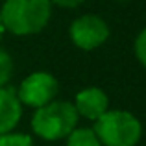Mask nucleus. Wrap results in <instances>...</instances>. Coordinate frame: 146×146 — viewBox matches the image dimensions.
Segmentation results:
<instances>
[{
  "mask_svg": "<svg viewBox=\"0 0 146 146\" xmlns=\"http://www.w3.org/2000/svg\"><path fill=\"white\" fill-rule=\"evenodd\" d=\"M50 0H4L0 7V19L6 32L19 37L43 32L50 21Z\"/></svg>",
  "mask_w": 146,
  "mask_h": 146,
  "instance_id": "1",
  "label": "nucleus"
},
{
  "mask_svg": "<svg viewBox=\"0 0 146 146\" xmlns=\"http://www.w3.org/2000/svg\"><path fill=\"white\" fill-rule=\"evenodd\" d=\"M80 117L76 113L72 102L68 100H52L44 106L33 109L30 118V128L33 135L46 143L65 141V137L78 128Z\"/></svg>",
  "mask_w": 146,
  "mask_h": 146,
  "instance_id": "2",
  "label": "nucleus"
},
{
  "mask_svg": "<svg viewBox=\"0 0 146 146\" xmlns=\"http://www.w3.org/2000/svg\"><path fill=\"white\" fill-rule=\"evenodd\" d=\"M91 128L102 146H137L143 139L141 120L126 109H107Z\"/></svg>",
  "mask_w": 146,
  "mask_h": 146,
  "instance_id": "3",
  "label": "nucleus"
},
{
  "mask_svg": "<svg viewBox=\"0 0 146 146\" xmlns=\"http://www.w3.org/2000/svg\"><path fill=\"white\" fill-rule=\"evenodd\" d=\"M15 91H17V96L21 100L22 107L37 109V107L56 100L57 93H59V82L52 72L35 70L26 76Z\"/></svg>",
  "mask_w": 146,
  "mask_h": 146,
  "instance_id": "4",
  "label": "nucleus"
},
{
  "mask_svg": "<svg viewBox=\"0 0 146 146\" xmlns=\"http://www.w3.org/2000/svg\"><path fill=\"white\" fill-rule=\"evenodd\" d=\"M68 35L74 46L91 52V50L100 48L109 39V26L100 15L85 13L72 21L70 28H68Z\"/></svg>",
  "mask_w": 146,
  "mask_h": 146,
  "instance_id": "5",
  "label": "nucleus"
},
{
  "mask_svg": "<svg viewBox=\"0 0 146 146\" xmlns=\"http://www.w3.org/2000/svg\"><path fill=\"white\" fill-rule=\"evenodd\" d=\"M72 106H74L80 118H85L91 122L98 120L107 109H111L109 96L100 87H85V89L78 91L72 100Z\"/></svg>",
  "mask_w": 146,
  "mask_h": 146,
  "instance_id": "6",
  "label": "nucleus"
},
{
  "mask_svg": "<svg viewBox=\"0 0 146 146\" xmlns=\"http://www.w3.org/2000/svg\"><path fill=\"white\" fill-rule=\"evenodd\" d=\"M21 100L17 96V91L13 87H0V133L15 131L22 118Z\"/></svg>",
  "mask_w": 146,
  "mask_h": 146,
  "instance_id": "7",
  "label": "nucleus"
},
{
  "mask_svg": "<svg viewBox=\"0 0 146 146\" xmlns=\"http://www.w3.org/2000/svg\"><path fill=\"white\" fill-rule=\"evenodd\" d=\"M65 146H102L93 128L78 126L65 137Z\"/></svg>",
  "mask_w": 146,
  "mask_h": 146,
  "instance_id": "8",
  "label": "nucleus"
},
{
  "mask_svg": "<svg viewBox=\"0 0 146 146\" xmlns=\"http://www.w3.org/2000/svg\"><path fill=\"white\" fill-rule=\"evenodd\" d=\"M0 146H35L32 135L22 131H7L0 133Z\"/></svg>",
  "mask_w": 146,
  "mask_h": 146,
  "instance_id": "9",
  "label": "nucleus"
},
{
  "mask_svg": "<svg viewBox=\"0 0 146 146\" xmlns=\"http://www.w3.org/2000/svg\"><path fill=\"white\" fill-rule=\"evenodd\" d=\"M13 78V59L4 48H0V87H6Z\"/></svg>",
  "mask_w": 146,
  "mask_h": 146,
  "instance_id": "10",
  "label": "nucleus"
},
{
  "mask_svg": "<svg viewBox=\"0 0 146 146\" xmlns=\"http://www.w3.org/2000/svg\"><path fill=\"white\" fill-rule=\"evenodd\" d=\"M133 50H135V57L141 65L146 68V28H143L139 32V35L135 37V44H133Z\"/></svg>",
  "mask_w": 146,
  "mask_h": 146,
  "instance_id": "11",
  "label": "nucleus"
},
{
  "mask_svg": "<svg viewBox=\"0 0 146 146\" xmlns=\"http://www.w3.org/2000/svg\"><path fill=\"white\" fill-rule=\"evenodd\" d=\"M52 6H57V7H63V9H74V7L82 6L85 0H50Z\"/></svg>",
  "mask_w": 146,
  "mask_h": 146,
  "instance_id": "12",
  "label": "nucleus"
},
{
  "mask_svg": "<svg viewBox=\"0 0 146 146\" xmlns=\"http://www.w3.org/2000/svg\"><path fill=\"white\" fill-rule=\"evenodd\" d=\"M4 35H6V28H4V22H2V19H0V41L4 39Z\"/></svg>",
  "mask_w": 146,
  "mask_h": 146,
  "instance_id": "13",
  "label": "nucleus"
}]
</instances>
